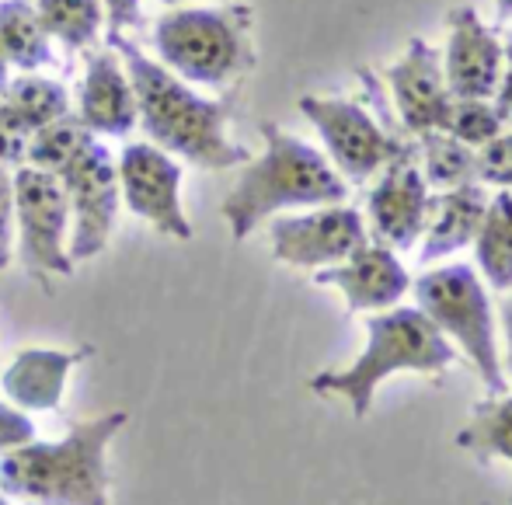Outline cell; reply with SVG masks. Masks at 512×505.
<instances>
[{
  "mask_svg": "<svg viewBox=\"0 0 512 505\" xmlns=\"http://www.w3.org/2000/svg\"><path fill=\"white\" fill-rule=\"evenodd\" d=\"M502 60L506 46L474 7H453L446 14L443 74L453 98H492L502 77Z\"/></svg>",
  "mask_w": 512,
  "mask_h": 505,
  "instance_id": "cell-14",
  "label": "cell"
},
{
  "mask_svg": "<svg viewBox=\"0 0 512 505\" xmlns=\"http://www.w3.org/2000/svg\"><path fill=\"white\" fill-rule=\"evenodd\" d=\"M11 237H14V182H11V171L0 164V272L11 265Z\"/></svg>",
  "mask_w": 512,
  "mask_h": 505,
  "instance_id": "cell-30",
  "label": "cell"
},
{
  "mask_svg": "<svg viewBox=\"0 0 512 505\" xmlns=\"http://www.w3.org/2000/svg\"><path fill=\"white\" fill-rule=\"evenodd\" d=\"M0 101H4L7 108H14L32 133L70 112L67 88L39 74H21V77H14V81H7L4 91H0Z\"/></svg>",
  "mask_w": 512,
  "mask_h": 505,
  "instance_id": "cell-24",
  "label": "cell"
},
{
  "mask_svg": "<svg viewBox=\"0 0 512 505\" xmlns=\"http://www.w3.org/2000/svg\"><path fill=\"white\" fill-rule=\"evenodd\" d=\"M63 192L70 202V262H91L108 248L115 216H119V168L98 136H91L60 171Z\"/></svg>",
  "mask_w": 512,
  "mask_h": 505,
  "instance_id": "cell-8",
  "label": "cell"
},
{
  "mask_svg": "<svg viewBox=\"0 0 512 505\" xmlns=\"http://www.w3.org/2000/svg\"><path fill=\"white\" fill-rule=\"evenodd\" d=\"M502 46H506V60H502V77L492 98H495V108H499L502 122H506V129H512V32Z\"/></svg>",
  "mask_w": 512,
  "mask_h": 505,
  "instance_id": "cell-32",
  "label": "cell"
},
{
  "mask_svg": "<svg viewBox=\"0 0 512 505\" xmlns=\"http://www.w3.org/2000/svg\"><path fill=\"white\" fill-rule=\"evenodd\" d=\"M161 63L185 84L227 91L255 70V11L248 4L171 7L154 25Z\"/></svg>",
  "mask_w": 512,
  "mask_h": 505,
  "instance_id": "cell-5",
  "label": "cell"
},
{
  "mask_svg": "<svg viewBox=\"0 0 512 505\" xmlns=\"http://www.w3.org/2000/svg\"><path fill=\"white\" fill-rule=\"evenodd\" d=\"M460 450L478 460L502 457L512 464V394H488L471 408V422L457 432Z\"/></svg>",
  "mask_w": 512,
  "mask_h": 505,
  "instance_id": "cell-21",
  "label": "cell"
},
{
  "mask_svg": "<svg viewBox=\"0 0 512 505\" xmlns=\"http://www.w3.org/2000/svg\"><path fill=\"white\" fill-rule=\"evenodd\" d=\"M91 136H95V133H88V129L81 126V119H77L74 112H67V115H60L56 122H49V126L35 129L32 140H28L25 164L56 175V171H60L63 164H67L70 157H74L77 150L91 140Z\"/></svg>",
  "mask_w": 512,
  "mask_h": 505,
  "instance_id": "cell-25",
  "label": "cell"
},
{
  "mask_svg": "<svg viewBox=\"0 0 512 505\" xmlns=\"http://www.w3.org/2000/svg\"><path fill=\"white\" fill-rule=\"evenodd\" d=\"M415 307L443 331L450 342L460 345L478 377L485 380L488 394H506V370H502L499 345H495V314L485 283L471 265H439L418 276Z\"/></svg>",
  "mask_w": 512,
  "mask_h": 505,
  "instance_id": "cell-6",
  "label": "cell"
},
{
  "mask_svg": "<svg viewBox=\"0 0 512 505\" xmlns=\"http://www.w3.org/2000/svg\"><path fill=\"white\" fill-rule=\"evenodd\" d=\"M119 196L157 234L192 241V223L182 209V164L154 143H126L119 154Z\"/></svg>",
  "mask_w": 512,
  "mask_h": 505,
  "instance_id": "cell-12",
  "label": "cell"
},
{
  "mask_svg": "<svg viewBox=\"0 0 512 505\" xmlns=\"http://www.w3.org/2000/svg\"><path fill=\"white\" fill-rule=\"evenodd\" d=\"M495 11L499 18H512V0H495Z\"/></svg>",
  "mask_w": 512,
  "mask_h": 505,
  "instance_id": "cell-34",
  "label": "cell"
},
{
  "mask_svg": "<svg viewBox=\"0 0 512 505\" xmlns=\"http://www.w3.org/2000/svg\"><path fill=\"white\" fill-rule=\"evenodd\" d=\"M474 255L485 283L499 293L512 290V189L488 196L485 220L474 234Z\"/></svg>",
  "mask_w": 512,
  "mask_h": 505,
  "instance_id": "cell-20",
  "label": "cell"
},
{
  "mask_svg": "<svg viewBox=\"0 0 512 505\" xmlns=\"http://www.w3.org/2000/svg\"><path fill=\"white\" fill-rule=\"evenodd\" d=\"M478 161V182L495 189H512V129H502L495 140L474 150Z\"/></svg>",
  "mask_w": 512,
  "mask_h": 505,
  "instance_id": "cell-27",
  "label": "cell"
},
{
  "mask_svg": "<svg viewBox=\"0 0 512 505\" xmlns=\"http://www.w3.org/2000/svg\"><path fill=\"white\" fill-rule=\"evenodd\" d=\"M488 209V192L481 182H467L457 189H443L429 202V220L422 230V262L432 265L453 251L474 244Z\"/></svg>",
  "mask_w": 512,
  "mask_h": 505,
  "instance_id": "cell-18",
  "label": "cell"
},
{
  "mask_svg": "<svg viewBox=\"0 0 512 505\" xmlns=\"http://www.w3.org/2000/svg\"><path fill=\"white\" fill-rule=\"evenodd\" d=\"M269 241L276 262L317 272L356 255L370 241V230L356 206L331 202V206H314L300 216H276L269 223Z\"/></svg>",
  "mask_w": 512,
  "mask_h": 505,
  "instance_id": "cell-10",
  "label": "cell"
},
{
  "mask_svg": "<svg viewBox=\"0 0 512 505\" xmlns=\"http://www.w3.org/2000/svg\"><path fill=\"white\" fill-rule=\"evenodd\" d=\"M14 182V227H18V255L25 272L49 290L53 276H74L63 237L70 227V202L60 178L32 164L11 171Z\"/></svg>",
  "mask_w": 512,
  "mask_h": 505,
  "instance_id": "cell-7",
  "label": "cell"
},
{
  "mask_svg": "<svg viewBox=\"0 0 512 505\" xmlns=\"http://www.w3.org/2000/svg\"><path fill=\"white\" fill-rule=\"evenodd\" d=\"M4 84H7V60H4V53H0V91H4Z\"/></svg>",
  "mask_w": 512,
  "mask_h": 505,
  "instance_id": "cell-35",
  "label": "cell"
},
{
  "mask_svg": "<svg viewBox=\"0 0 512 505\" xmlns=\"http://www.w3.org/2000/svg\"><path fill=\"white\" fill-rule=\"evenodd\" d=\"M28 140H32V129L21 122V115L14 108H7L0 101V164H25Z\"/></svg>",
  "mask_w": 512,
  "mask_h": 505,
  "instance_id": "cell-28",
  "label": "cell"
},
{
  "mask_svg": "<svg viewBox=\"0 0 512 505\" xmlns=\"http://www.w3.org/2000/svg\"><path fill=\"white\" fill-rule=\"evenodd\" d=\"M77 119L95 136H129L136 126V95L119 53L112 46L95 49L77 88Z\"/></svg>",
  "mask_w": 512,
  "mask_h": 505,
  "instance_id": "cell-16",
  "label": "cell"
},
{
  "mask_svg": "<svg viewBox=\"0 0 512 505\" xmlns=\"http://www.w3.org/2000/svg\"><path fill=\"white\" fill-rule=\"evenodd\" d=\"M506 129L499 108L492 98H453V112L446 119V133L457 136L460 143H467L471 150L485 147L488 140Z\"/></svg>",
  "mask_w": 512,
  "mask_h": 505,
  "instance_id": "cell-26",
  "label": "cell"
},
{
  "mask_svg": "<svg viewBox=\"0 0 512 505\" xmlns=\"http://www.w3.org/2000/svg\"><path fill=\"white\" fill-rule=\"evenodd\" d=\"M35 439V422L25 415V411L11 408V404L0 401V453L21 450L25 443Z\"/></svg>",
  "mask_w": 512,
  "mask_h": 505,
  "instance_id": "cell-29",
  "label": "cell"
},
{
  "mask_svg": "<svg viewBox=\"0 0 512 505\" xmlns=\"http://www.w3.org/2000/svg\"><path fill=\"white\" fill-rule=\"evenodd\" d=\"M502 331H506V363H502V370L512 373V297L502 300Z\"/></svg>",
  "mask_w": 512,
  "mask_h": 505,
  "instance_id": "cell-33",
  "label": "cell"
},
{
  "mask_svg": "<svg viewBox=\"0 0 512 505\" xmlns=\"http://www.w3.org/2000/svg\"><path fill=\"white\" fill-rule=\"evenodd\" d=\"M91 345L74 352L60 349H25L14 356V363L4 370L0 387L18 408L25 411H53L60 408L63 391H67V377L77 363L91 356Z\"/></svg>",
  "mask_w": 512,
  "mask_h": 505,
  "instance_id": "cell-17",
  "label": "cell"
},
{
  "mask_svg": "<svg viewBox=\"0 0 512 505\" xmlns=\"http://www.w3.org/2000/svg\"><path fill=\"white\" fill-rule=\"evenodd\" d=\"M380 182L366 199V230L377 244L391 251H408L422 241L425 220H429V182L418 164V147L401 140L394 157L377 171Z\"/></svg>",
  "mask_w": 512,
  "mask_h": 505,
  "instance_id": "cell-11",
  "label": "cell"
},
{
  "mask_svg": "<svg viewBox=\"0 0 512 505\" xmlns=\"http://www.w3.org/2000/svg\"><path fill=\"white\" fill-rule=\"evenodd\" d=\"M157 4H168V7H175V4H189V0H157Z\"/></svg>",
  "mask_w": 512,
  "mask_h": 505,
  "instance_id": "cell-36",
  "label": "cell"
},
{
  "mask_svg": "<svg viewBox=\"0 0 512 505\" xmlns=\"http://www.w3.org/2000/svg\"><path fill=\"white\" fill-rule=\"evenodd\" d=\"M0 53L21 74H35L53 63V39L42 28L32 0H4L0 4Z\"/></svg>",
  "mask_w": 512,
  "mask_h": 505,
  "instance_id": "cell-19",
  "label": "cell"
},
{
  "mask_svg": "<svg viewBox=\"0 0 512 505\" xmlns=\"http://www.w3.org/2000/svg\"><path fill=\"white\" fill-rule=\"evenodd\" d=\"M457 363L453 342L418 307H387L366 317V349L345 370H324L310 377V391L345 398L356 418H366L377 387L394 373L439 377Z\"/></svg>",
  "mask_w": 512,
  "mask_h": 505,
  "instance_id": "cell-4",
  "label": "cell"
},
{
  "mask_svg": "<svg viewBox=\"0 0 512 505\" xmlns=\"http://www.w3.org/2000/svg\"><path fill=\"white\" fill-rule=\"evenodd\" d=\"M398 108L401 126L411 136H425L446 129V119L453 112V95L443 74V56L425 39H411L408 49L398 56V63L380 70Z\"/></svg>",
  "mask_w": 512,
  "mask_h": 505,
  "instance_id": "cell-13",
  "label": "cell"
},
{
  "mask_svg": "<svg viewBox=\"0 0 512 505\" xmlns=\"http://www.w3.org/2000/svg\"><path fill=\"white\" fill-rule=\"evenodd\" d=\"M102 7H105L108 35L126 32V28H140V0H102Z\"/></svg>",
  "mask_w": 512,
  "mask_h": 505,
  "instance_id": "cell-31",
  "label": "cell"
},
{
  "mask_svg": "<svg viewBox=\"0 0 512 505\" xmlns=\"http://www.w3.org/2000/svg\"><path fill=\"white\" fill-rule=\"evenodd\" d=\"M35 11L49 39L63 42L67 49H91L105 25L102 0H39Z\"/></svg>",
  "mask_w": 512,
  "mask_h": 505,
  "instance_id": "cell-23",
  "label": "cell"
},
{
  "mask_svg": "<svg viewBox=\"0 0 512 505\" xmlns=\"http://www.w3.org/2000/svg\"><path fill=\"white\" fill-rule=\"evenodd\" d=\"M418 147V164H422V175L429 182V189H457V185L478 182V161H474V150L467 143H460L457 136H450L446 129L436 133L415 136Z\"/></svg>",
  "mask_w": 512,
  "mask_h": 505,
  "instance_id": "cell-22",
  "label": "cell"
},
{
  "mask_svg": "<svg viewBox=\"0 0 512 505\" xmlns=\"http://www.w3.org/2000/svg\"><path fill=\"white\" fill-rule=\"evenodd\" d=\"M317 286H331L345 297V307L352 310H387L398 307L401 297L408 293L411 279L401 258L387 244L366 241L356 255L345 262L328 265L314 272Z\"/></svg>",
  "mask_w": 512,
  "mask_h": 505,
  "instance_id": "cell-15",
  "label": "cell"
},
{
  "mask_svg": "<svg viewBox=\"0 0 512 505\" xmlns=\"http://www.w3.org/2000/svg\"><path fill=\"white\" fill-rule=\"evenodd\" d=\"M258 133L265 140L262 157L244 164L220 206L234 241H248L255 227L286 209H314L349 199V182L317 147L290 136L276 122H262Z\"/></svg>",
  "mask_w": 512,
  "mask_h": 505,
  "instance_id": "cell-2",
  "label": "cell"
},
{
  "mask_svg": "<svg viewBox=\"0 0 512 505\" xmlns=\"http://www.w3.org/2000/svg\"><path fill=\"white\" fill-rule=\"evenodd\" d=\"M0 505H7V499H4V492H0Z\"/></svg>",
  "mask_w": 512,
  "mask_h": 505,
  "instance_id": "cell-37",
  "label": "cell"
},
{
  "mask_svg": "<svg viewBox=\"0 0 512 505\" xmlns=\"http://www.w3.org/2000/svg\"><path fill=\"white\" fill-rule=\"evenodd\" d=\"M300 112L324 140L331 168L352 185L370 182L401 147V136L373 119L370 108H363L359 101L304 95Z\"/></svg>",
  "mask_w": 512,
  "mask_h": 505,
  "instance_id": "cell-9",
  "label": "cell"
},
{
  "mask_svg": "<svg viewBox=\"0 0 512 505\" xmlns=\"http://www.w3.org/2000/svg\"><path fill=\"white\" fill-rule=\"evenodd\" d=\"M108 46L126 67L136 95V122L154 147L203 171H230L251 161L248 147L230 136L237 91H230L227 98H203L161 60L143 56V49L129 42L126 32L108 35Z\"/></svg>",
  "mask_w": 512,
  "mask_h": 505,
  "instance_id": "cell-1",
  "label": "cell"
},
{
  "mask_svg": "<svg viewBox=\"0 0 512 505\" xmlns=\"http://www.w3.org/2000/svg\"><path fill=\"white\" fill-rule=\"evenodd\" d=\"M129 422L126 411L74 422L63 443H25L0 457V492L32 505H108L105 450Z\"/></svg>",
  "mask_w": 512,
  "mask_h": 505,
  "instance_id": "cell-3",
  "label": "cell"
}]
</instances>
